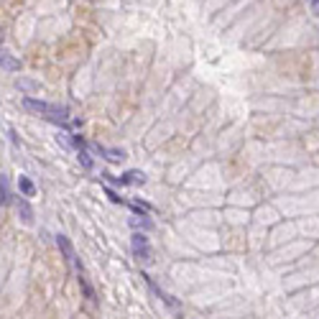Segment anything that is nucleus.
<instances>
[{
    "label": "nucleus",
    "mask_w": 319,
    "mask_h": 319,
    "mask_svg": "<svg viewBox=\"0 0 319 319\" xmlns=\"http://www.w3.org/2000/svg\"><path fill=\"white\" fill-rule=\"evenodd\" d=\"M23 108L28 113H36V115H44L46 120H54V123H66L69 120V110L59 108V105H51V102H44V100H33V97H23Z\"/></svg>",
    "instance_id": "nucleus-1"
},
{
    "label": "nucleus",
    "mask_w": 319,
    "mask_h": 319,
    "mask_svg": "<svg viewBox=\"0 0 319 319\" xmlns=\"http://www.w3.org/2000/svg\"><path fill=\"white\" fill-rule=\"evenodd\" d=\"M130 248H133V255L140 260V263H151L153 260V253H151V243L143 233H135L130 238Z\"/></svg>",
    "instance_id": "nucleus-2"
},
{
    "label": "nucleus",
    "mask_w": 319,
    "mask_h": 319,
    "mask_svg": "<svg viewBox=\"0 0 319 319\" xmlns=\"http://www.w3.org/2000/svg\"><path fill=\"white\" fill-rule=\"evenodd\" d=\"M15 212H18V220L23 225H33V209H31V204H28L26 197H18L15 199Z\"/></svg>",
    "instance_id": "nucleus-3"
},
{
    "label": "nucleus",
    "mask_w": 319,
    "mask_h": 319,
    "mask_svg": "<svg viewBox=\"0 0 319 319\" xmlns=\"http://www.w3.org/2000/svg\"><path fill=\"white\" fill-rule=\"evenodd\" d=\"M0 69H5V72H21V62L13 54H8L5 49H0Z\"/></svg>",
    "instance_id": "nucleus-4"
},
{
    "label": "nucleus",
    "mask_w": 319,
    "mask_h": 319,
    "mask_svg": "<svg viewBox=\"0 0 319 319\" xmlns=\"http://www.w3.org/2000/svg\"><path fill=\"white\" fill-rule=\"evenodd\" d=\"M108 161H113V164H118V161H123L126 158V151L123 148H105V146H95Z\"/></svg>",
    "instance_id": "nucleus-5"
},
{
    "label": "nucleus",
    "mask_w": 319,
    "mask_h": 319,
    "mask_svg": "<svg viewBox=\"0 0 319 319\" xmlns=\"http://www.w3.org/2000/svg\"><path fill=\"white\" fill-rule=\"evenodd\" d=\"M128 222H130V227H135V230H146V233L153 230V222H151V217H146V215H133Z\"/></svg>",
    "instance_id": "nucleus-6"
},
{
    "label": "nucleus",
    "mask_w": 319,
    "mask_h": 319,
    "mask_svg": "<svg viewBox=\"0 0 319 319\" xmlns=\"http://www.w3.org/2000/svg\"><path fill=\"white\" fill-rule=\"evenodd\" d=\"M57 245L62 248V253L66 255V260L77 265V253H74V248H72V243H69V240H66L64 235H59V238H57Z\"/></svg>",
    "instance_id": "nucleus-7"
},
{
    "label": "nucleus",
    "mask_w": 319,
    "mask_h": 319,
    "mask_svg": "<svg viewBox=\"0 0 319 319\" xmlns=\"http://www.w3.org/2000/svg\"><path fill=\"white\" fill-rule=\"evenodd\" d=\"M120 184H135V187H140V184H146V176L140 171H126L120 176Z\"/></svg>",
    "instance_id": "nucleus-8"
},
{
    "label": "nucleus",
    "mask_w": 319,
    "mask_h": 319,
    "mask_svg": "<svg viewBox=\"0 0 319 319\" xmlns=\"http://www.w3.org/2000/svg\"><path fill=\"white\" fill-rule=\"evenodd\" d=\"M10 202V184H8V176L0 174V207H5Z\"/></svg>",
    "instance_id": "nucleus-9"
},
{
    "label": "nucleus",
    "mask_w": 319,
    "mask_h": 319,
    "mask_svg": "<svg viewBox=\"0 0 319 319\" xmlns=\"http://www.w3.org/2000/svg\"><path fill=\"white\" fill-rule=\"evenodd\" d=\"M15 87H18V90H23V92H39V90H41V84H39V82L26 79V77H21V79L15 82Z\"/></svg>",
    "instance_id": "nucleus-10"
},
{
    "label": "nucleus",
    "mask_w": 319,
    "mask_h": 319,
    "mask_svg": "<svg viewBox=\"0 0 319 319\" xmlns=\"http://www.w3.org/2000/svg\"><path fill=\"white\" fill-rule=\"evenodd\" d=\"M18 189H21L23 197H33V194H36V187H33V182H31L28 176H21V179H18Z\"/></svg>",
    "instance_id": "nucleus-11"
},
{
    "label": "nucleus",
    "mask_w": 319,
    "mask_h": 319,
    "mask_svg": "<svg viewBox=\"0 0 319 319\" xmlns=\"http://www.w3.org/2000/svg\"><path fill=\"white\" fill-rule=\"evenodd\" d=\"M57 143H59V146H64V148H74V140H72V135H69V133H62V130L57 133Z\"/></svg>",
    "instance_id": "nucleus-12"
},
{
    "label": "nucleus",
    "mask_w": 319,
    "mask_h": 319,
    "mask_svg": "<svg viewBox=\"0 0 319 319\" xmlns=\"http://www.w3.org/2000/svg\"><path fill=\"white\" fill-rule=\"evenodd\" d=\"M79 164H82L84 169H92V158H90L87 151H79Z\"/></svg>",
    "instance_id": "nucleus-13"
},
{
    "label": "nucleus",
    "mask_w": 319,
    "mask_h": 319,
    "mask_svg": "<svg viewBox=\"0 0 319 319\" xmlns=\"http://www.w3.org/2000/svg\"><path fill=\"white\" fill-rule=\"evenodd\" d=\"M312 13L319 15V0H312Z\"/></svg>",
    "instance_id": "nucleus-14"
}]
</instances>
